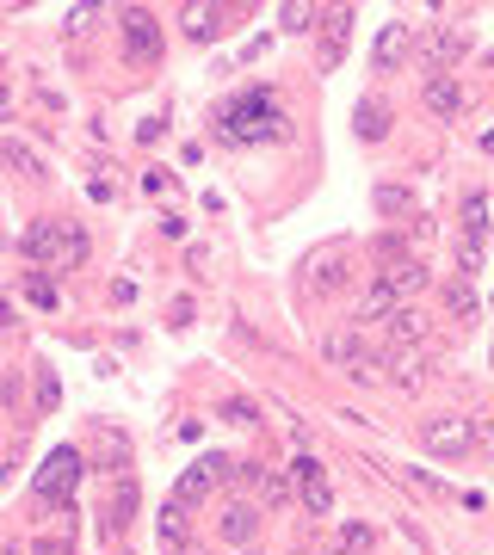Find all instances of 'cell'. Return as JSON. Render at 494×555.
Here are the masks:
<instances>
[{"label":"cell","mask_w":494,"mask_h":555,"mask_svg":"<svg viewBox=\"0 0 494 555\" xmlns=\"http://www.w3.org/2000/svg\"><path fill=\"white\" fill-rule=\"evenodd\" d=\"M383 370H396V389H414L427 377V358L420 352H383Z\"/></svg>","instance_id":"ac0fdd59"},{"label":"cell","mask_w":494,"mask_h":555,"mask_svg":"<svg viewBox=\"0 0 494 555\" xmlns=\"http://www.w3.org/2000/svg\"><path fill=\"white\" fill-rule=\"evenodd\" d=\"M235 555H260V549H235Z\"/></svg>","instance_id":"d590c367"},{"label":"cell","mask_w":494,"mask_h":555,"mask_svg":"<svg viewBox=\"0 0 494 555\" xmlns=\"http://www.w3.org/2000/svg\"><path fill=\"white\" fill-rule=\"evenodd\" d=\"M291 494H297L291 469H285V475H260V500H266V506H291Z\"/></svg>","instance_id":"d4e9b609"},{"label":"cell","mask_w":494,"mask_h":555,"mask_svg":"<svg viewBox=\"0 0 494 555\" xmlns=\"http://www.w3.org/2000/svg\"><path fill=\"white\" fill-rule=\"evenodd\" d=\"M322 358L352 370V364H365L371 352H365V340H359V327H340V333H328V340H322Z\"/></svg>","instance_id":"4fadbf2b"},{"label":"cell","mask_w":494,"mask_h":555,"mask_svg":"<svg viewBox=\"0 0 494 555\" xmlns=\"http://www.w3.org/2000/svg\"><path fill=\"white\" fill-rule=\"evenodd\" d=\"M340 549L346 555H371L377 549V531L371 525H340Z\"/></svg>","instance_id":"484cf974"},{"label":"cell","mask_w":494,"mask_h":555,"mask_svg":"<svg viewBox=\"0 0 494 555\" xmlns=\"http://www.w3.org/2000/svg\"><path fill=\"white\" fill-rule=\"evenodd\" d=\"M420 444H427L433 457H464L470 444H476V426H470V420H457V414H439V420L420 426Z\"/></svg>","instance_id":"277c9868"},{"label":"cell","mask_w":494,"mask_h":555,"mask_svg":"<svg viewBox=\"0 0 494 555\" xmlns=\"http://www.w3.org/2000/svg\"><path fill=\"white\" fill-rule=\"evenodd\" d=\"M420 99H427V111H433V118H457V111H464V87H457L451 74H427Z\"/></svg>","instance_id":"30bf717a"},{"label":"cell","mask_w":494,"mask_h":555,"mask_svg":"<svg viewBox=\"0 0 494 555\" xmlns=\"http://www.w3.org/2000/svg\"><path fill=\"white\" fill-rule=\"evenodd\" d=\"M93 19H99V7H75V13H68V25H62V31H68V37H81V31H87Z\"/></svg>","instance_id":"4dcf8cb0"},{"label":"cell","mask_w":494,"mask_h":555,"mask_svg":"<svg viewBox=\"0 0 494 555\" xmlns=\"http://www.w3.org/2000/svg\"><path fill=\"white\" fill-rule=\"evenodd\" d=\"M136 518V481L118 475V488H112V506H105V537H118L124 525Z\"/></svg>","instance_id":"5bb4252c"},{"label":"cell","mask_w":494,"mask_h":555,"mask_svg":"<svg viewBox=\"0 0 494 555\" xmlns=\"http://www.w3.org/2000/svg\"><path fill=\"white\" fill-rule=\"evenodd\" d=\"M445 309H451L457 321H470V315H476V296H470V278H451V284H445Z\"/></svg>","instance_id":"cb8c5ba5"},{"label":"cell","mask_w":494,"mask_h":555,"mask_svg":"<svg viewBox=\"0 0 494 555\" xmlns=\"http://www.w3.org/2000/svg\"><path fill=\"white\" fill-rule=\"evenodd\" d=\"M291 481H297V500H303L309 518H328L334 512V481H328V469L315 463V457H297L291 463Z\"/></svg>","instance_id":"3957f363"},{"label":"cell","mask_w":494,"mask_h":555,"mask_svg":"<svg viewBox=\"0 0 494 555\" xmlns=\"http://www.w3.org/2000/svg\"><path fill=\"white\" fill-rule=\"evenodd\" d=\"M56 401H62V389H56V377L44 370V377H38V407H56Z\"/></svg>","instance_id":"d6a6232c"},{"label":"cell","mask_w":494,"mask_h":555,"mask_svg":"<svg viewBox=\"0 0 494 555\" xmlns=\"http://www.w3.org/2000/svg\"><path fill=\"white\" fill-rule=\"evenodd\" d=\"M346 31H352V13H328V31H322V68H334L346 56Z\"/></svg>","instance_id":"d6986e66"},{"label":"cell","mask_w":494,"mask_h":555,"mask_svg":"<svg viewBox=\"0 0 494 555\" xmlns=\"http://www.w3.org/2000/svg\"><path fill=\"white\" fill-rule=\"evenodd\" d=\"M124 50L136 56V62H155L161 56V31H155V13H124Z\"/></svg>","instance_id":"ba28073f"},{"label":"cell","mask_w":494,"mask_h":555,"mask_svg":"<svg viewBox=\"0 0 494 555\" xmlns=\"http://www.w3.org/2000/svg\"><path fill=\"white\" fill-rule=\"evenodd\" d=\"M62 229H68V222H31V229H25V259H38V266L56 272V259H62Z\"/></svg>","instance_id":"9c48e42d"},{"label":"cell","mask_w":494,"mask_h":555,"mask_svg":"<svg viewBox=\"0 0 494 555\" xmlns=\"http://www.w3.org/2000/svg\"><path fill=\"white\" fill-rule=\"evenodd\" d=\"M383 284H390L396 296H414L420 284H427V266H420V259H396V266L383 272Z\"/></svg>","instance_id":"ffe728a7"},{"label":"cell","mask_w":494,"mask_h":555,"mask_svg":"<svg viewBox=\"0 0 494 555\" xmlns=\"http://www.w3.org/2000/svg\"><path fill=\"white\" fill-rule=\"evenodd\" d=\"M464 50H470V37H464V31H445V25L420 37V62H427V74H445Z\"/></svg>","instance_id":"8992f818"},{"label":"cell","mask_w":494,"mask_h":555,"mask_svg":"<svg viewBox=\"0 0 494 555\" xmlns=\"http://www.w3.org/2000/svg\"><path fill=\"white\" fill-rule=\"evenodd\" d=\"M75 481H81V451H50V463L38 469V481H31V494L50 500V506H68V494H75Z\"/></svg>","instance_id":"7a4b0ae2"},{"label":"cell","mask_w":494,"mask_h":555,"mask_svg":"<svg viewBox=\"0 0 494 555\" xmlns=\"http://www.w3.org/2000/svg\"><path fill=\"white\" fill-rule=\"evenodd\" d=\"M186 537H192V525H186V506H173V500H167V512H161V543H167L173 555H180V549H186Z\"/></svg>","instance_id":"44dd1931"},{"label":"cell","mask_w":494,"mask_h":555,"mask_svg":"<svg viewBox=\"0 0 494 555\" xmlns=\"http://www.w3.org/2000/svg\"><path fill=\"white\" fill-rule=\"evenodd\" d=\"M254 531H260V512L247 506V500H229L223 518H217V537H223L229 549H254Z\"/></svg>","instance_id":"52a82bcc"},{"label":"cell","mask_w":494,"mask_h":555,"mask_svg":"<svg viewBox=\"0 0 494 555\" xmlns=\"http://www.w3.org/2000/svg\"><path fill=\"white\" fill-rule=\"evenodd\" d=\"M352 124H359L365 142H383V136H390V105H383V99H365L359 111H352Z\"/></svg>","instance_id":"e0dca14e"},{"label":"cell","mask_w":494,"mask_h":555,"mask_svg":"<svg viewBox=\"0 0 494 555\" xmlns=\"http://www.w3.org/2000/svg\"><path fill=\"white\" fill-rule=\"evenodd\" d=\"M315 19H322V13H315V7H303V0H291V7H278V31H309Z\"/></svg>","instance_id":"4316f807"},{"label":"cell","mask_w":494,"mask_h":555,"mask_svg":"<svg viewBox=\"0 0 494 555\" xmlns=\"http://www.w3.org/2000/svg\"><path fill=\"white\" fill-rule=\"evenodd\" d=\"M420 340H427V315H420V309H408V303H402V309L390 315V346H408V352H414Z\"/></svg>","instance_id":"9a60e30c"},{"label":"cell","mask_w":494,"mask_h":555,"mask_svg":"<svg viewBox=\"0 0 494 555\" xmlns=\"http://www.w3.org/2000/svg\"><path fill=\"white\" fill-rule=\"evenodd\" d=\"M0 167H13V173H25V179H38V173H44V161L31 155L25 142H0Z\"/></svg>","instance_id":"7402d4cb"},{"label":"cell","mask_w":494,"mask_h":555,"mask_svg":"<svg viewBox=\"0 0 494 555\" xmlns=\"http://www.w3.org/2000/svg\"><path fill=\"white\" fill-rule=\"evenodd\" d=\"M223 420H229V426H254V401H241V395L223 401Z\"/></svg>","instance_id":"f1b7e54d"},{"label":"cell","mask_w":494,"mask_h":555,"mask_svg":"<svg viewBox=\"0 0 494 555\" xmlns=\"http://www.w3.org/2000/svg\"><path fill=\"white\" fill-rule=\"evenodd\" d=\"M408 37H414V31H408L402 19H396V25H383L377 50H371V68H377V74H396V68H402V56H408Z\"/></svg>","instance_id":"8fae6325"},{"label":"cell","mask_w":494,"mask_h":555,"mask_svg":"<svg viewBox=\"0 0 494 555\" xmlns=\"http://www.w3.org/2000/svg\"><path fill=\"white\" fill-rule=\"evenodd\" d=\"M229 475H235L229 457H204V463H192V469L180 475V488H173V506H198V500L217 488V481H229Z\"/></svg>","instance_id":"5b68a950"},{"label":"cell","mask_w":494,"mask_h":555,"mask_svg":"<svg viewBox=\"0 0 494 555\" xmlns=\"http://www.w3.org/2000/svg\"><path fill=\"white\" fill-rule=\"evenodd\" d=\"M25 296H31L38 309H56V290H50V278H25Z\"/></svg>","instance_id":"f546056e"},{"label":"cell","mask_w":494,"mask_h":555,"mask_svg":"<svg viewBox=\"0 0 494 555\" xmlns=\"http://www.w3.org/2000/svg\"><path fill=\"white\" fill-rule=\"evenodd\" d=\"M377 210H383V216L408 210V192H402V185H377Z\"/></svg>","instance_id":"83f0119b"},{"label":"cell","mask_w":494,"mask_h":555,"mask_svg":"<svg viewBox=\"0 0 494 555\" xmlns=\"http://www.w3.org/2000/svg\"><path fill=\"white\" fill-rule=\"evenodd\" d=\"M81 259H87V235L75 229V222H68V229H62V259H56V272H75Z\"/></svg>","instance_id":"603a6c76"},{"label":"cell","mask_w":494,"mask_h":555,"mask_svg":"<svg viewBox=\"0 0 494 555\" xmlns=\"http://www.w3.org/2000/svg\"><path fill=\"white\" fill-rule=\"evenodd\" d=\"M482 155H494V130H482Z\"/></svg>","instance_id":"e575fe53"},{"label":"cell","mask_w":494,"mask_h":555,"mask_svg":"<svg viewBox=\"0 0 494 555\" xmlns=\"http://www.w3.org/2000/svg\"><path fill=\"white\" fill-rule=\"evenodd\" d=\"M396 309H402V296H396L390 284H383V278H377V284H371V290L359 296V315H352V321H359V327H371V321H390Z\"/></svg>","instance_id":"7c38bea8"},{"label":"cell","mask_w":494,"mask_h":555,"mask_svg":"<svg viewBox=\"0 0 494 555\" xmlns=\"http://www.w3.org/2000/svg\"><path fill=\"white\" fill-rule=\"evenodd\" d=\"M476 438H488V444H494V414H488V420L476 426Z\"/></svg>","instance_id":"836d02e7"},{"label":"cell","mask_w":494,"mask_h":555,"mask_svg":"<svg viewBox=\"0 0 494 555\" xmlns=\"http://www.w3.org/2000/svg\"><path fill=\"white\" fill-rule=\"evenodd\" d=\"M31 555H75V543H68V537H38Z\"/></svg>","instance_id":"1f68e13d"},{"label":"cell","mask_w":494,"mask_h":555,"mask_svg":"<svg viewBox=\"0 0 494 555\" xmlns=\"http://www.w3.org/2000/svg\"><path fill=\"white\" fill-rule=\"evenodd\" d=\"M278 136H285V105H278L266 87L241 93L223 111V142H278Z\"/></svg>","instance_id":"6da1fadb"},{"label":"cell","mask_w":494,"mask_h":555,"mask_svg":"<svg viewBox=\"0 0 494 555\" xmlns=\"http://www.w3.org/2000/svg\"><path fill=\"white\" fill-rule=\"evenodd\" d=\"M180 19H186V37H192V44H210V37L223 31V19H229V13H223V7H186Z\"/></svg>","instance_id":"2e32d148"}]
</instances>
